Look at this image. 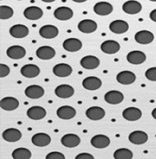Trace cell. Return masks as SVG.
<instances>
[{
	"mask_svg": "<svg viewBox=\"0 0 156 159\" xmlns=\"http://www.w3.org/2000/svg\"><path fill=\"white\" fill-rule=\"evenodd\" d=\"M122 10L129 15H136L142 11V5L135 0H129L122 6Z\"/></svg>",
	"mask_w": 156,
	"mask_h": 159,
	"instance_id": "cell-1",
	"label": "cell"
},
{
	"mask_svg": "<svg viewBox=\"0 0 156 159\" xmlns=\"http://www.w3.org/2000/svg\"><path fill=\"white\" fill-rule=\"evenodd\" d=\"M36 55L39 59L49 60V59H51V58H53L55 57L56 51L51 47L44 46V47H40V48L37 49Z\"/></svg>",
	"mask_w": 156,
	"mask_h": 159,
	"instance_id": "cell-2",
	"label": "cell"
},
{
	"mask_svg": "<svg viewBox=\"0 0 156 159\" xmlns=\"http://www.w3.org/2000/svg\"><path fill=\"white\" fill-rule=\"evenodd\" d=\"M44 94H45L44 88L37 85L27 86L25 90V95L31 99H37V98H42Z\"/></svg>",
	"mask_w": 156,
	"mask_h": 159,
	"instance_id": "cell-3",
	"label": "cell"
},
{
	"mask_svg": "<svg viewBox=\"0 0 156 159\" xmlns=\"http://www.w3.org/2000/svg\"><path fill=\"white\" fill-rule=\"evenodd\" d=\"M135 41L141 45H148L154 39V36L152 32L147 30H142L135 34Z\"/></svg>",
	"mask_w": 156,
	"mask_h": 159,
	"instance_id": "cell-4",
	"label": "cell"
},
{
	"mask_svg": "<svg viewBox=\"0 0 156 159\" xmlns=\"http://www.w3.org/2000/svg\"><path fill=\"white\" fill-rule=\"evenodd\" d=\"M27 115L30 119L33 120H40L42 118H44L47 115V111L45 110L44 107H38L35 106L32 107L30 108H28L27 111Z\"/></svg>",
	"mask_w": 156,
	"mask_h": 159,
	"instance_id": "cell-5",
	"label": "cell"
},
{
	"mask_svg": "<svg viewBox=\"0 0 156 159\" xmlns=\"http://www.w3.org/2000/svg\"><path fill=\"white\" fill-rule=\"evenodd\" d=\"M39 35L46 39H52L59 35V29L55 25H46L39 29Z\"/></svg>",
	"mask_w": 156,
	"mask_h": 159,
	"instance_id": "cell-6",
	"label": "cell"
},
{
	"mask_svg": "<svg viewBox=\"0 0 156 159\" xmlns=\"http://www.w3.org/2000/svg\"><path fill=\"white\" fill-rule=\"evenodd\" d=\"M123 98H124L123 94L120 91H117V90L109 91L104 96L105 101L109 104H110V105H118V104H120L123 101Z\"/></svg>",
	"mask_w": 156,
	"mask_h": 159,
	"instance_id": "cell-7",
	"label": "cell"
},
{
	"mask_svg": "<svg viewBox=\"0 0 156 159\" xmlns=\"http://www.w3.org/2000/svg\"><path fill=\"white\" fill-rule=\"evenodd\" d=\"M32 144L35 145L36 147H44L48 146L51 142V138L48 134L45 133H37L34 135L31 138Z\"/></svg>",
	"mask_w": 156,
	"mask_h": 159,
	"instance_id": "cell-8",
	"label": "cell"
},
{
	"mask_svg": "<svg viewBox=\"0 0 156 159\" xmlns=\"http://www.w3.org/2000/svg\"><path fill=\"white\" fill-rule=\"evenodd\" d=\"M82 48V43L78 38H68L63 43V48L68 52H77Z\"/></svg>",
	"mask_w": 156,
	"mask_h": 159,
	"instance_id": "cell-9",
	"label": "cell"
},
{
	"mask_svg": "<svg viewBox=\"0 0 156 159\" xmlns=\"http://www.w3.org/2000/svg\"><path fill=\"white\" fill-rule=\"evenodd\" d=\"M53 73L59 77H67L72 73V67L68 64H58L53 67Z\"/></svg>",
	"mask_w": 156,
	"mask_h": 159,
	"instance_id": "cell-10",
	"label": "cell"
},
{
	"mask_svg": "<svg viewBox=\"0 0 156 159\" xmlns=\"http://www.w3.org/2000/svg\"><path fill=\"white\" fill-rule=\"evenodd\" d=\"M97 23L93 20L90 19H84L80 21L78 25V28L80 32L85 34H90L95 32L97 29Z\"/></svg>",
	"mask_w": 156,
	"mask_h": 159,
	"instance_id": "cell-11",
	"label": "cell"
},
{
	"mask_svg": "<svg viewBox=\"0 0 156 159\" xmlns=\"http://www.w3.org/2000/svg\"><path fill=\"white\" fill-rule=\"evenodd\" d=\"M0 107L4 110L12 111L17 109L19 107V102L17 98L7 97V98H4L3 99H1Z\"/></svg>",
	"mask_w": 156,
	"mask_h": 159,
	"instance_id": "cell-12",
	"label": "cell"
},
{
	"mask_svg": "<svg viewBox=\"0 0 156 159\" xmlns=\"http://www.w3.org/2000/svg\"><path fill=\"white\" fill-rule=\"evenodd\" d=\"M86 116L90 120H100L105 116V110L100 107H91L86 110Z\"/></svg>",
	"mask_w": 156,
	"mask_h": 159,
	"instance_id": "cell-13",
	"label": "cell"
},
{
	"mask_svg": "<svg viewBox=\"0 0 156 159\" xmlns=\"http://www.w3.org/2000/svg\"><path fill=\"white\" fill-rule=\"evenodd\" d=\"M21 75L27 78H34L40 74V69L36 65H25L20 70Z\"/></svg>",
	"mask_w": 156,
	"mask_h": 159,
	"instance_id": "cell-14",
	"label": "cell"
},
{
	"mask_svg": "<svg viewBox=\"0 0 156 159\" xmlns=\"http://www.w3.org/2000/svg\"><path fill=\"white\" fill-rule=\"evenodd\" d=\"M110 30L114 34H123L129 30V25L123 20H115L110 24Z\"/></svg>",
	"mask_w": 156,
	"mask_h": 159,
	"instance_id": "cell-15",
	"label": "cell"
},
{
	"mask_svg": "<svg viewBox=\"0 0 156 159\" xmlns=\"http://www.w3.org/2000/svg\"><path fill=\"white\" fill-rule=\"evenodd\" d=\"M120 44L114 40H106L100 46V49L102 50V52H104L105 54H109V55L117 53L120 50Z\"/></svg>",
	"mask_w": 156,
	"mask_h": 159,
	"instance_id": "cell-16",
	"label": "cell"
},
{
	"mask_svg": "<svg viewBox=\"0 0 156 159\" xmlns=\"http://www.w3.org/2000/svg\"><path fill=\"white\" fill-rule=\"evenodd\" d=\"M61 144L69 148L76 147L80 144V138L75 134H67L62 136Z\"/></svg>",
	"mask_w": 156,
	"mask_h": 159,
	"instance_id": "cell-17",
	"label": "cell"
},
{
	"mask_svg": "<svg viewBox=\"0 0 156 159\" xmlns=\"http://www.w3.org/2000/svg\"><path fill=\"white\" fill-rule=\"evenodd\" d=\"M7 55L11 59H21L26 56V49L21 46H12L7 48Z\"/></svg>",
	"mask_w": 156,
	"mask_h": 159,
	"instance_id": "cell-18",
	"label": "cell"
},
{
	"mask_svg": "<svg viewBox=\"0 0 156 159\" xmlns=\"http://www.w3.org/2000/svg\"><path fill=\"white\" fill-rule=\"evenodd\" d=\"M116 79L121 85H131L135 82L136 75L131 71H121L117 75Z\"/></svg>",
	"mask_w": 156,
	"mask_h": 159,
	"instance_id": "cell-19",
	"label": "cell"
},
{
	"mask_svg": "<svg viewBox=\"0 0 156 159\" xmlns=\"http://www.w3.org/2000/svg\"><path fill=\"white\" fill-rule=\"evenodd\" d=\"M142 111L137 107H128L122 112V116L128 121H137L142 117Z\"/></svg>",
	"mask_w": 156,
	"mask_h": 159,
	"instance_id": "cell-20",
	"label": "cell"
},
{
	"mask_svg": "<svg viewBox=\"0 0 156 159\" xmlns=\"http://www.w3.org/2000/svg\"><path fill=\"white\" fill-rule=\"evenodd\" d=\"M102 85L101 80L96 76H88L82 81V86L87 90H97Z\"/></svg>",
	"mask_w": 156,
	"mask_h": 159,
	"instance_id": "cell-21",
	"label": "cell"
},
{
	"mask_svg": "<svg viewBox=\"0 0 156 159\" xmlns=\"http://www.w3.org/2000/svg\"><path fill=\"white\" fill-rule=\"evenodd\" d=\"M29 33L27 26L24 25H15L9 29V34L15 38H24Z\"/></svg>",
	"mask_w": 156,
	"mask_h": 159,
	"instance_id": "cell-22",
	"label": "cell"
},
{
	"mask_svg": "<svg viewBox=\"0 0 156 159\" xmlns=\"http://www.w3.org/2000/svg\"><path fill=\"white\" fill-rule=\"evenodd\" d=\"M54 16L60 21L70 20L73 16V11L70 7H60L54 11Z\"/></svg>",
	"mask_w": 156,
	"mask_h": 159,
	"instance_id": "cell-23",
	"label": "cell"
},
{
	"mask_svg": "<svg viewBox=\"0 0 156 159\" xmlns=\"http://www.w3.org/2000/svg\"><path fill=\"white\" fill-rule=\"evenodd\" d=\"M129 140L134 145H144L148 141V135L144 131H134L129 135Z\"/></svg>",
	"mask_w": 156,
	"mask_h": 159,
	"instance_id": "cell-24",
	"label": "cell"
},
{
	"mask_svg": "<svg viewBox=\"0 0 156 159\" xmlns=\"http://www.w3.org/2000/svg\"><path fill=\"white\" fill-rule=\"evenodd\" d=\"M55 94L60 98H70L74 95V88L70 85H60L56 87Z\"/></svg>",
	"mask_w": 156,
	"mask_h": 159,
	"instance_id": "cell-25",
	"label": "cell"
},
{
	"mask_svg": "<svg viewBox=\"0 0 156 159\" xmlns=\"http://www.w3.org/2000/svg\"><path fill=\"white\" fill-rule=\"evenodd\" d=\"M110 143V138L105 135H94L90 140V144L92 145V147L100 148V149L109 147Z\"/></svg>",
	"mask_w": 156,
	"mask_h": 159,
	"instance_id": "cell-26",
	"label": "cell"
},
{
	"mask_svg": "<svg viewBox=\"0 0 156 159\" xmlns=\"http://www.w3.org/2000/svg\"><path fill=\"white\" fill-rule=\"evenodd\" d=\"M94 12L99 16H107L113 10V7L108 2H99L93 7Z\"/></svg>",
	"mask_w": 156,
	"mask_h": 159,
	"instance_id": "cell-27",
	"label": "cell"
},
{
	"mask_svg": "<svg viewBox=\"0 0 156 159\" xmlns=\"http://www.w3.org/2000/svg\"><path fill=\"white\" fill-rule=\"evenodd\" d=\"M3 138L7 142H17L20 140L22 134L18 129L16 128H7L3 132Z\"/></svg>",
	"mask_w": 156,
	"mask_h": 159,
	"instance_id": "cell-28",
	"label": "cell"
},
{
	"mask_svg": "<svg viewBox=\"0 0 156 159\" xmlns=\"http://www.w3.org/2000/svg\"><path fill=\"white\" fill-rule=\"evenodd\" d=\"M57 115L61 119H71L76 116V110L71 106H63L58 108Z\"/></svg>",
	"mask_w": 156,
	"mask_h": 159,
	"instance_id": "cell-29",
	"label": "cell"
},
{
	"mask_svg": "<svg viewBox=\"0 0 156 159\" xmlns=\"http://www.w3.org/2000/svg\"><path fill=\"white\" fill-rule=\"evenodd\" d=\"M127 60L132 65H140L146 60V55L142 51H132L127 55Z\"/></svg>",
	"mask_w": 156,
	"mask_h": 159,
	"instance_id": "cell-30",
	"label": "cell"
},
{
	"mask_svg": "<svg viewBox=\"0 0 156 159\" xmlns=\"http://www.w3.org/2000/svg\"><path fill=\"white\" fill-rule=\"evenodd\" d=\"M24 16L28 20H37L42 17L43 11L37 7H29L25 9Z\"/></svg>",
	"mask_w": 156,
	"mask_h": 159,
	"instance_id": "cell-31",
	"label": "cell"
},
{
	"mask_svg": "<svg viewBox=\"0 0 156 159\" xmlns=\"http://www.w3.org/2000/svg\"><path fill=\"white\" fill-rule=\"evenodd\" d=\"M80 65L85 69H95L100 66V60L94 56H86L80 60Z\"/></svg>",
	"mask_w": 156,
	"mask_h": 159,
	"instance_id": "cell-32",
	"label": "cell"
},
{
	"mask_svg": "<svg viewBox=\"0 0 156 159\" xmlns=\"http://www.w3.org/2000/svg\"><path fill=\"white\" fill-rule=\"evenodd\" d=\"M12 157L14 159H29L31 157V152L24 147L17 148L13 151Z\"/></svg>",
	"mask_w": 156,
	"mask_h": 159,
	"instance_id": "cell-33",
	"label": "cell"
},
{
	"mask_svg": "<svg viewBox=\"0 0 156 159\" xmlns=\"http://www.w3.org/2000/svg\"><path fill=\"white\" fill-rule=\"evenodd\" d=\"M113 157L115 159H132L133 157V153L130 149L120 148L114 152Z\"/></svg>",
	"mask_w": 156,
	"mask_h": 159,
	"instance_id": "cell-34",
	"label": "cell"
},
{
	"mask_svg": "<svg viewBox=\"0 0 156 159\" xmlns=\"http://www.w3.org/2000/svg\"><path fill=\"white\" fill-rule=\"evenodd\" d=\"M14 11L10 7L7 6H1L0 7V18L2 20L9 19L13 16Z\"/></svg>",
	"mask_w": 156,
	"mask_h": 159,
	"instance_id": "cell-35",
	"label": "cell"
},
{
	"mask_svg": "<svg viewBox=\"0 0 156 159\" xmlns=\"http://www.w3.org/2000/svg\"><path fill=\"white\" fill-rule=\"evenodd\" d=\"M145 76L150 81H156V67H151L145 72Z\"/></svg>",
	"mask_w": 156,
	"mask_h": 159,
	"instance_id": "cell-36",
	"label": "cell"
},
{
	"mask_svg": "<svg viewBox=\"0 0 156 159\" xmlns=\"http://www.w3.org/2000/svg\"><path fill=\"white\" fill-rule=\"evenodd\" d=\"M9 73H10V68L4 64H0V77H5L8 75Z\"/></svg>",
	"mask_w": 156,
	"mask_h": 159,
	"instance_id": "cell-37",
	"label": "cell"
},
{
	"mask_svg": "<svg viewBox=\"0 0 156 159\" xmlns=\"http://www.w3.org/2000/svg\"><path fill=\"white\" fill-rule=\"evenodd\" d=\"M47 159H64L65 157L63 154H61L60 152H51L47 155L46 157Z\"/></svg>",
	"mask_w": 156,
	"mask_h": 159,
	"instance_id": "cell-38",
	"label": "cell"
},
{
	"mask_svg": "<svg viewBox=\"0 0 156 159\" xmlns=\"http://www.w3.org/2000/svg\"><path fill=\"white\" fill-rule=\"evenodd\" d=\"M93 156H91L90 154L89 153H82V154H80L76 157V159H93Z\"/></svg>",
	"mask_w": 156,
	"mask_h": 159,
	"instance_id": "cell-39",
	"label": "cell"
},
{
	"mask_svg": "<svg viewBox=\"0 0 156 159\" xmlns=\"http://www.w3.org/2000/svg\"><path fill=\"white\" fill-rule=\"evenodd\" d=\"M150 18L151 20H153L154 22H156V9L153 10L151 14H150Z\"/></svg>",
	"mask_w": 156,
	"mask_h": 159,
	"instance_id": "cell-40",
	"label": "cell"
},
{
	"mask_svg": "<svg viewBox=\"0 0 156 159\" xmlns=\"http://www.w3.org/2000/svg\"><path fill=\"white\" fill-rule=\"evenodd\" d=\"M152 116H153V117H154V119H156V108H154V109L153 110V112H152Z\"/></svg>",
	"mask_w": 156,
	"mask_h": 159,
	"instance_id": "cell-41",
	"label": "cell"
},
{
	"mask_svg": "<svg viewBox=\"0 0 156 159\" xmlns=\"http://www.w3.org/2000/svg\"><path fill=\"white\" fill-rule=\"evenodd\" d=\"M72 1H74L76 3H83V2H86L87 0H72Z\"/></svg>",
	"mask_w": 156,
	"mask_h": 159,
	"instance_id": "cell-42",
	"label": "cell"
},
{
	"mask_svg": "<svg viewBox=\"0 0 156 159\" xmlns=\"http://www.w3.org/2000/svg\"><path fill=\"white\" fill-rule=\"evenodd\" d=\"M41 1L46 2V3H52V2H54V1H56V0H41Z\"/></svg>",
	"mask_w": 156,
	"mask_h": 159,
	"instance_id": "cell-43",
	"label": "cell"
},
{
	"mask_svg": "<svg viewBox=\"0 0 156 159\" xmlns=\"http://www.w3.org/2000/svg\"><path fill=\"white\" fill-rule=\"evenodd\" d=\"M150 1H153V2H156V0H150Z\"/></svg>",
	"mask_w": 156,
	"mask_h": 159,
	"instance_id": "cell-44",
	"label": "cell"
},
{
	"mask_svg": "<svg viewBox=\"0 0 156 159\" xmlns=\"http://www.w3.org/2000/svg\"><path fill=\"white\" fill-rule=\"evenodd\" d=\"M19 1H20V0H19Z\"/></svg>",
	"mask_w": 156,
	"mask_h": 159,
	"instance_id": "cell-45",
	"label": "cell"
}]
</instances>
